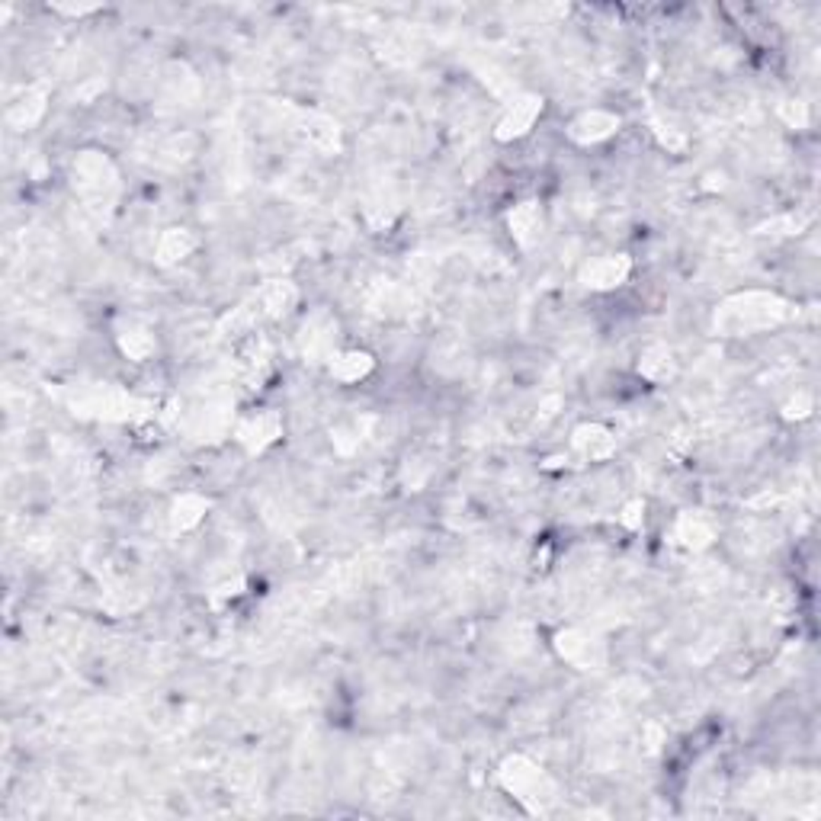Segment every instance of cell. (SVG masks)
<instances>
[{
	"label": "cell",
	"instance_id": "5bb4252c",
	"mask_svg": "<svg viewBox=\"0 0 821 821\" xmlns=\"http://www.w3.org/2000/svg\"><path fill=\"white\" fill-rule=\"evenodd\" d=\"M648 379H668L671 376V356L664 354V350H652V354L645 356L642 366H638Z\"/></svg>",
	"mask_w": 821,
	"mask_h": 821
},
{
	"label": "cell",
	"instance_id": "7c38bea8",
	"mask_svg": "<svg viewBox=\"0 0 821 821\" xmlns=\"http://www.w3.org/2000/svg\"><path fill=\"white\" fill-rule=\"evenodd\" d=\"M680 539L687 545H706L709 539H713V530H709V523L703 520H693V517H683L680 520Z\"/></svg>",
	"mask_w": 821,
	"mask_h": 821
},
{
	"label": "cell",
	"instance_id": "ba28073f",
	"mask_svg": "<svg viewBox=\"0 0 821 821\" xmlns=\"http://www.w3.org/2000/svg\"><path fill=\"white\" fill-rule=\"evenodd\" d=\"M510 228H514V235L520 238V244H533L536 231L543 228V215H539L536 202H523V206H517L514 212H510Z\"/></svg>",
	"mask_w": 821,
	"mask_h": 821
},
{
	"label": "cell",
	"instance_id": "9c48e42d",
	"mask_svg": "<svg viewBox=\"0 0 821 821\" xmlns=\"http://www.w3.org/2000/svg\"><path fill=\"white\" fill-rule=\"evenodd\" d=\"M369 369H372V356L369 354H344L330 363V372L344 379V382H356V379L366 376Z\"/></svg>",
	"mask_w": 821,
	"mask_h": 821
},
{
	"label": "cell",
	"instance_id": "6da1fadb",
	"mask_svg": "<svg viewBox=\"0 0 821 821\" xmlns=\"http://www.w3.org/2000/svg\"><path fill=\"white\" fill-rule=\"evenodd\" d=\"M780 318H783V305L774 295L748 292V295H738V299L725 302V308H722V315L715 321H722V328L731 330V334H745V330L776 324Z\"/></svg>",
	"mask_w": 821,
	"mask_h": 821
},
{
	"label": "cell",
	"instance_id": "3957f363",
	"mask_svg": "<svg viewBox=\"0 0 821 821\" xmlns=\"http://www.w3.org/2000/svg\"><path fill=\"white\" fill-rule=\"evenodd\" d=\"M279 437V417L273 411H257V415L244 417L238 427V440L251 449H263L267 443Z\"/></svg>",
	"mask_w": 821,
	"mask_h": 821
},
{
	"label": "cell",
	"instance_id": "8fae6325",
	"mask_svg": "<svg viewBox=\"0 0 821 821\" xmlns=\"http://www.w3.org/2000/svg\"><path fill=\"white\" fill-rule=\"evenodd\" d=\"M261 299L269 315H283V312H289L292 302H295V289H292L289 283H269L267 289H263Z\"/></svg>",
	"mask_w": 821,
	"mask_h": 821
},
{
	"label": "cell",
	"instance_id": "52a82bcc",
	"mask_svg": "<svg viewBox=\"0 0 821 821\" xmlns=\"http://www.w3.org/2000/svg\"><path fill=\"white\" fill-rule=\"evenodd\" d=\"M575 443L577 449H584V453L591 456V459H607L610 453L616 449L613 437H610V430L597 427V423H591V427H581L575 433Z\"/></svg>",
	"mask_w": 821,
	"mask_h": 821
},
{
	"label": "cell",
	"instance_id": "8992f818",
	"mask_svg": "<svg viewBox=\"0 0 821 821\" xmlns=\"http://www.w3.org/2000/svg\"><path fill=\"white\" fill-rule=\"evenodd\" d=\"M616 125H620V119H616V115L594 109V113H584L581 119H575V123H571V135H575L577 141H600V139H607Z\"/></svg>",
	"mask_w": 821,
	"mask_h": 821
},
{
	"label": "cell",
	"instance_id": "7a4b0ae2",
	"mask_svg": "<svg viewBox=\"0 0 821 821\" xmlns=\"http://www.w3.org/2000/svg\"><path fill=\"white\" fill-rule=\"evenodd\" d=\"M559 648H561V654H565V661H571L575 668H584V671L603 661L600 642L591 636H584V632H565V636H559Z\"/></svg>",
	"mask_w": 821,
	"mask_h": 821
},
{
	"label": "cell",
	"instance_id": "30bf717a",
	"mask_svg": "<svg viewBox=\"0 0 821 821\" xmlns=\"http://www.w3.org/2000/svg\"><path fill=\"white\" fill-rule=\"evenodd\" d=\"M192 244H196V241L190 238V231H184V228H170V231H164V238H161V247H158V253H161V261H164V263H170V261H177V257H184V253H190Z\"/></svg>",
	"mask_w": 821,
	"mask_h": 821
},
{
	"label": "cell",
	"instance_id": "277c9868",
	"mask_svg": "<svg viewBox=\"0 0 821 821\" xmlns=\"http://www.w3.org/2000/svg\"><path fill=\"white\" fill-rule=\"evenodd\" d=\"M539 109H543V100H539V97H520L514 107L507 109L504 119H500L498 139H517V135H523V132L533 125V119L539 115Z\"/></svg>",
	"mask_w": 821,
	"mask_h": 821
},
{
	"label": "cell",
	"instance_id": "5b68a950",
	"mask_svg": "<svg viewBox=\"0 0 821 821\" xmlns=\"http://www.w3.org/2000/svg\"><path fill=\"white\" fill-rule=\"evenodd\" d=\"M626 277H629V261L626 257H603V261H594L591 267L584 269L581 279L591 289H613Z\"/></svg>",
	"mask_w": 821,
	"mask_h": 821
},
{
	"label": "cell",
	"instance_id": "4fadbf2b",
	"mask_svg": "<svg viewBox=\"0 0 821 821\" xmlns=\"http://www.w3.org/2000/svg\"><path fill=\"white\" fill-rule=\"evenodd\" d=\"M177 514H174V523H177L180 530H186V526H192V523L200 520L202 514H206V500L200 498H184L177 507H174Z\"/></svg>",
	"mask_w": 821,
	"mask_h": 821
}]
</instances>
